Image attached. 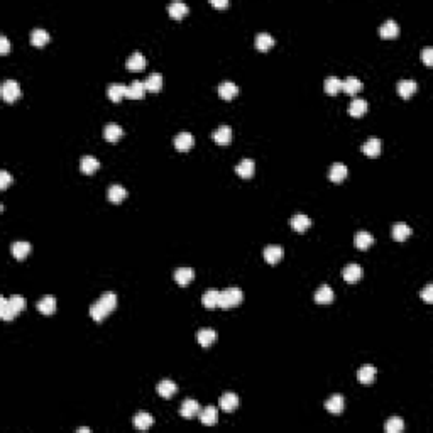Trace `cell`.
<instances>
[{"label": "cell", "mask_w": 433, "mask_h": 433, "mask_svg": "<svg viewBox=\"0 0 433 433\" xmlns=\"http://www.w3.org/2000/svg\"><path fill=\"white\" fill-rule=\"evenodd\" d=\"M115 307H117V296L112 291H107L98 298V302L90 307V316L95 321H102L115 310Z\"/></svg>", "instance_id": "6da1fadb"}, {"label": "cell", "mask_w": 433, "mask_h": 433, "mask_svg": "<svg viewBox=\"0 0 433 433\" xmlns=\"http://www.w3.org/2000/svg\"><path fill=\"white\" fill-rule=\"evenodd\" d=\"M244 300V293H242L239 288H227V290L220 291V296H218V307L220 308H234L237 305L242 303Z\"/></svg>", "instance_id": "7a4b0ae2"}, {"label": "cell", "mask_w": 433, "mask_h": 433, "mask_svg": "<svg viewBox=\"0 0 433 433\" xmlns=\"http://www.w3.org/2000/svg\"><path fill=\"white\" fill-rule=\"evenodd\" d=\"M0 93H2V98L7 102V104H14V102L19 100V97H20V86H19L17 81L5 80L2 83Z\"/></svg>", "instance_id": "3957f363"}, {"label": "cell", "mask_w": 433, "mask_h": 433, "mask_svg": "<svg viewBox=\"0 0 433 433\" xmlns=\"http://www.w3.org/2000/svg\"><path fill=\"white\" fill-rule=\"evenodd\" d=\"M173 142H175V149L178 152H188L195 146V137H193V134H189V132H180Z\"/></svg>", "instance_id": "277c9868"}, {"label": "cell", "mask_w": 433, "mask_h": 433, "mask_svg": "<svg viewBox=\"0 0 433 433\" xmlns=\"http://www.w3.org/2000/svg\"><path fill=\"white\" fill-rule=\"evenodd\" d=\"M173 278H175L178 286L185 288L195 279V271H193L191 267H178V269L175 271V274H173Z\"/></svg>", "instance_id": "5b68a950"}, {"label": "cell", "mask_w": 433, "mask_h": 433, "mask_svg": "<svg viewBox=\"0 0 433 433\" xmlns=\"http://www.w3.org/2000/svg\"><path fill=\"white\" fill-rule=\"evenodd\" d=\"M217 92L222 100H232V98H236L239 95V86L236 83H232V81H222V83L218 85Z\"/></svg>", "instance_id": "8992f818"}, {"label": "cell", "mask_w": 433, "mask_h": 433, "mask_svg": "<svg viewBox=\"0 0 433 433\" xmlns=\"http://www.w3.org/2000/svg\"><path fill=\"white\" fill-rule=\"evenodd\" d=\"M19 310L12 305L10 300L7 298H0V318L9 321V320H14L15 316L19 315Z\"/></svg>", "instance_id": "52a82bcc"}, {"label": "cell", "mask_w": 433, "mask_h": 433, "mask_svg": "<svg viewBox=\"0 0 433 433\" xmlns=\"http://www.w3.org/2000/svg\"><path fill=\"white\" fill-rule=\"evenodd\" d=\"M218 406L225 411V413H232V411L237 410L239 406V398L237 394L234 393H225L220 396V401H218Z\"/></svg>", "instance_id": "ba28073f"}, {"label": "cell", "mask_w": 433, "mask_h": 433, "mask_svg": "<svg viewBox=\"0 0 433 433\" xmlns=\"http://www.w3.org/2000/svg\"><path fill=\"white\" fill-rule=\"evenodd\" d=\"M254 171H255V164H254V161L249 159V158L242 159L241 163H239L237 166H236V173H237L239 176H241V178H244V180L252 178Z\"/></svg>", "instance_id": "9c48e42d"}, {"label": "cell", "mask_w": 433, "mask_h": 433, "mask_svg": "<svg viewBox=\"0 0 433 433\" xmlns=\"http://www.w3.org/2000/svg\"><path fill=\"white\" fill-rule=\"evenodd\" d=\"M212 137L218 146H227V144H230V141H232V129H230L229 125H220L217 130H213Z\"/></svg>", "instance_id": "30bf717a"}, {"label": "cell", "mask_w": 433, "mask_h": 433, "mask_svg": "<svg viewBox=\"0 0 433 433\" xmlns=\"http://www.w3.org/2000/svg\"><path fill=\"white\" fill-rule=\"evenodd\" d=\"M342 278L350 284L357 283L359 279L362 278V267L359 266V264H349V266H345L344 271H342Z\"/></svg>", "instance_id": "8fae6325"}, {"label": "cell", "mask_w": 433, "mask_h": 433, "mask_svg": "<svg viewBox=\"0 0 433 433\" xmlns=\"http://www.w3.org/2000/svg\"><path fill=\"white\" fill-rule=\"evenodd\" d=\"M344 408H345V401L340 394H333L332 398H328L327 401H325V410L332 415H340L342 411H344Z\"/></svg>", "instance_id": "7c38bea8"}, {"label": "cell", "mask_w": 433, "mask_h": 433, "mask_svg": "<svg viewBox=\"0 0 433 433\" xmlns=\"http://www.w3.org/2000/svg\"><path fill=\"white\" fill-rule=\"evenodd\" d=\"M347 175H349L347 166L342 163L332 164V168H330V171H328V178H330V181H333V183H342V181L347 178Z\"/></svg>", "instance_id": "4fadbf2b"}, {"label": "cell", "mask_w": 433, "mask_h": 433, "mask_svg": "<svg viewBox=\"0 0 433 433\" xmlns=\"http://www.w3.org/2000/svg\"><path fill=\"white\" fill-rule=\"evenodd\" d=\"M290 225L293 227V230H296V232L303 234L305 230L310 229V227H311V220H310V217L303 215V213H296V215L291 217Z\"/></svg>", "instance_id": "5bb4252c"}, {"label": "cell", "mask_w": 433, "mask_h": 433, "mask_svg": "<svg viewBox=\"0 0 433 433\" xmlns=\"http://www.w3.org/2000/svg\"><path fill=\"white\" fill-rule=\"evenodd\" d=\"M396 88H398V95L401 98H411L416 90H418V85H416V81L413 80H401L398 81Z\"/></svg>", "instance_id": "9a60e30c"}, {"label": "cell", "mask_w": 433, "mask_h": 433, "mask_svg": "<svg viewBox=\"0 0 433 433\" xmlns=\"http://www.w3.org/2000/svg\"><path fill=\"white\" fill-rule=\"evenodd\" d=\"M31 244L29 242H14V244L10 246V254L14 255L17 261H24V259L27 257L29 254H31Z\"/></svg>", "instance_id": "2e32d148"}, {"label": "cell", "mask_w": 433, "mask_h": 433, "mask_svg": "<svg viewBox=\"0 0 433 433\" xmlns=\"http://www.w3.org/2000/svg\"><path fill=\"white\" fill-rule=\"evenodd\" d=\"M125 66L129 71H142L146 68V58H144L141 53H132V55L127 58Z\"/></svg>", "instance_id": "e0dca14e"}, {"label": "cell", "mask_w": 433, "mask_h": 433, "mask_svg": "<svg viewBox=\"0 0 433 433\" xmlns=\"http://www.w3.org/2000/svg\"><path fill=\"white\" fill-rule=\"evenodd\" d=\"M381 147H382V142L379 141L376 137H371L369 141H366L362 144V152L369 158H377L381 154Z\"/></svg>", "instance_id": "ac0fdd59"}, {"label": "cell", "mask_w": 433, "mask_h": 433, "mask_svg": "<svg viewBox=\"0 0 433 433\" xmlns=\"http://www.w3.org/2000/svg\"><path fill=\"white\" fill-rule=\"evenodd\" d=\"M180 415L183 418H193V416L200 415V405L195 399H185L183 405L180 408Z\"/></svg>", "instance_id": "d6986e66"}, {"label": "cell", "mask_w": 433, "mask_h": 433, "mask_svg": "<svg viewBox=\"0 0 433 433\" xmlns=\"http://www.w3.org/2000/svg\"><path fill=\"white\" fill-rule=\"evenodd\" d=\"M411 227L406 224H394L393 229H391V237L394 239L396 242H405L408 237L411 236Z\"/></svg>", "instance_id": "ffe728a7"}, {"label": "cell", "mask_w": 433, "mask_h": 433, "mask_svg": "<svg viewBox=\"0 0 433 433\" xmlns=\"http://www.w3.org/2000/svg\"><path fill=\"white\" fill-rule=\"evenodd\" d=\"M196 340H198V344H200L201 347L207 349L217 340V332H215V330H212V328H201L200 332L196 333Z\"/></svg>", "instance_id": "44dd1931"}, {"label": "cell", "mask_w": 433, "mask_h": 433, "mask_svg": "<svg viewBox=\"0 0 433 433\" xmlns=\"http://www.w3.org/2000/svg\"><path fill=\"white\" fill-rule=\"evenodd\" d=\"M362 90V81L356 76H349L342 80V92L347 95H357Z\"/></svg>", "instance_id": "7402d4cb"}, {"label": "cell", "mask_w": 433, "mask_h": 433, "mask_svg": "<svg viewBox=\"0 0 433 433\" xmlns=\"http://www.w3.org/2000/svg\"><path fill=\"white\" fill-rule=\"evenodd\" d=\"M376 374L377 371L374 366H362L357 372V379L361 384H372L374 379H376Z\"/></svg>", "instance_id": "603a6c76"}, {"label": "cell", "mask_w": 433, "mask_h": 433, "mask_svg": "<svg viewBox=\"0 0 433 433\" xmlns=\"http://www.w3.org/2000/svg\"><path fill=\"white\" fill-rule=\"evenodd\" d=\"M124 137V129L117 124H109L104 129V139L107 142H117L119 139Z\"/></svg>", "instance_id": "cb8c5ba5"}, {"label": "cell", "mask_w": 433, "mask_h": 433, "mask_svg": "<svg viewBox=\"0 0 433 433\" xmlns=\"http://www.w3.org/2000/svg\"><path fill=\"white\" fill-rule=\"evenodd\" d=\"M38 311L43 315H53L56 311V298L51 295H46L38 302Z\"/></svg>", "instance_id": "d4e9b609"}, {"label": "cell", "mask_w": 433, "mask_h": 433, "mask_svg": "<svg viewBox=\"0 0 433 433\" xmlns=\"http://www.w3.org/2000/svg\"><path fill=\"white\" fill-rule=\"evenodd\" d=\"M127 95V85H119V83H114L107 88V97L114 102V104H119L122 98H125Z\"/></svg>", "instance_id": "484cf974"}, {"label": "cell", "mask_w": 433, "mask_h": 433, "mask_svg": "<svg viewBox=\"0 0 433 433\" xmlns=\"http://www.w3.org/2000/svg\"><path fill=\"white\" fill-rule=\"evenodd\" d=\"M107 198L112 203H122L127 198V189L121 186V185H112L109 189H107Z\"/></svg>", "instance_id": "4316f807"}, {"label": "cell", "mask_w": 433, "mask_h": 433, "mask_svg": "<svg viewBox=\"0 0 433 433\" xmlns=\"http://www.w3.org/2000/svg\"><path fill=\"white\" fill-rule=\"evenodd\" d=\"M132 425H134V428H137V430H149L152 425H154V418H152V415L149 413H137L132 418Z\"/></svg>", "instance_id": "83f0119b"}, {"label": "cell", "mask_w": 433, "mask_h": 433, "mask_svg": "<svg viewBox=\"0 0 433 433\" xmlns=\"http://www.w3.org/2000/svg\"><path fill=\"white\" fill-rule=\"evenodd\" d=\"M366 112H368V102L364 100V98H354L352 102H350L349 105V115L350 117H362Z\"/></svg>", "instance_id": "f1b7e54d"}, {"label": "cell", "mask_w": 433, "mask_h": 433, "mask_svg": "<svg viewBox=\"0 0 433 433\" xmlns=\"http://www.w3.org/2000/svg\"><path fill=\"white\" fill-rule=\"evenodd\" d=\"M144 88L149 93H158L159 90L163 88V76H161L159 73H151V75L146 78V81H144Z\"/></svg>", "instance_id": "f546056e"}, {"label": "cell", "mask_w": 433, "mask_h": 433, "mask_svg": "<svg viewBox=\"0 0 433 433\" xmlns=\"http://www.w3.org/2000/svg\"><path fill=\"white\" fill-rule=\"evenodd\" d=\"M144 93H146V88H144V81H132V83L127 86L125 98H130V100H142Z\"/></svg>", "instance_id": "4dcf8cb0"}, {"label": "cell", "mask_w": 433, "mask_h": 433, "mask_svg": "<svg viewBox=\"0 0 433 433\" xmlns=\"http://www.w3.org/2000/svg\"><path fill=\"white\" fill-rule=\"evenodd\" d=\"M354 244H356L359 250H366L374 244V237L371 236L369 232H366V230H361V232H357L356 237H354Z\"/></svg>", "instance_id": "1f68e13d"}, {"label": "cell", "mask_w": 433, "mask_h": 433, "mask_svg": "<svg viewBox=\"0 0 433 433\" xmlns=\"http://www.w3.org/2000/svg\"><path fill=\"white\" fill-rule=\"evenodd\" d=\"M175 393H178V386L173 381H170V379H164V381H161L158 384V394L161 398L170 399L171 396H175Z\"/></svg>", "instance_id": "d6a6232c"}, {"label": "cell", "mask_w": 433, "mask_h": 433, "mask_svg": "<svg viewBox=\"0 0 433 433\" xmlns=\"http://www.w3.org/2000/svg\"><path fill=\"white\" fill-rule=\"evenodd\" d=\"M254 44H255V49H257V51L266 53V51H269V49L274 46V38L271 34L261 32V34L255 36V43Z\"/></svg>", "instance_id": "836d02e7"}, {"label": "cell", "mask_w": 433, "mask_h": 433, "mask_svg": "<svg viewBox=\"0 0 433 433\" xmlns=\"http://www.w3.org/2000/svg\"><path fill=\"white\" fill-rule=\"evenodd\" d=\"M379 34L384 39H394L399 34V26L394 20H386L381 27H379Z\"/></svg>", "instance_id": "e575fe53"}, {"label": "cell", "mask_w": 433, "mask_h": 433, "mask_svg": "<svg viewBox=\"0 0 433 433\" xmlns=\"http://www.w3.org/2000/svg\"><path fill=\"white\" fill-rule=\"evenodd\" d=\"M98 168H100V163H98V159L93 158V156H83L80 161V170L81 173H85V175H93Z\"/></svg>", "instance_id": "d590c367"}, {"label": "cell", "mask_w": 433, "mask_h": 433, "mask_svg": "<svg viewBox=\"0 0 433 433\" xmlns=\"http://www.w3.org/2000/svg\"><path fill=\"white\" fill-rule=\"evenodd\" d=\"M283 257V249L279 246H269L264 249V261L267 264H278Z\"/></svg>", "instance_id": "8d00e7d4"}, {"label": "cell", "mask_w": 433, "mask_h": 433, "mask_svg": "<svg viewBox=\"0 0 433 433\" xmlns=\"http://www.w3.org/2000/svg\"><path fill=\"white\" fill-rule=\"evenodd\" d=\"M315 302L318 305H328L333 302V291L332 288L327 286V284H323V286H320L318 290H316L315 293Z\"/></svg>", "instance_id": "74e56055"}, {"label": "cell", "mask_w": 433, "mask_h": 433, "mask_svg": "<svg viewBox=\"0 0 433 433\" xmlns=\"http://www.w3.org/2000/svg\"><path fill=\"white\" fill-rule=\"evenodd\" d=\"M200 422L207 427H212L218 422V413L215 406H207L203 411H200Z\"/></svg>", "instance_id": "f35d334b"}, {"label": "cell", "mask_w": 433, "mask_h": 433, "mask_svg": "<svg viewBox=\"0 0 433 433\" xmlns=\"http://www.w3.org/2000/svg\"><path fill=\"white\" fill-rule=\"evenodd\" d=\"M49 43V34L44 29H34L31 32V44L36 48H43Z\"/></svg>", "instance_id": "ab89813d"}, {"label": "cell", "mask_w": 433, "mask_h": 433, "mask_svg": "<svg viewBox=\"0 0 433 433\" xmlns=\"http://www.w3.org/2000/svg\"><path fill=\"white\" fill-rule=\"evenodd\" d=\"M168 14H170L171 19L180 20V19H183L185 15L188 14V5H186V3H183V2H173L171 5L168 7Z\"/></svg>", "instance_id": "60d3db41"}, {"label": "cell", "mask_w": 433, "mask_h": 433, "mask_svg": "<svg viewBox=\"0 0 433 433\" xmlns=\"http://www.w3.org/2000/svg\"><path fill=\"white\" fill-rule=\"evenodd\" d=\"M323 88H325V93L333 97V95L342 92V80H339L337 76H328L323 83Z\"/></svg>", "instance_id": "b9f144b4"}, {"label": "cell", "mask_w": 433, "mask_h": 433, "mask_svg": "<svg viewBox=\"0 0 433 433\" xmlns=\"http://www.w3.org/2000/svg\"><path fill=\"white\" fill-rule=\"evenodd\" d=\"M386 433H401L405 430V422L399 416H391L384 425Z\"/></svg>", "instance_id": "7bdbcfd3"}, {"label": "cell", "mask_w": 433, "mask_h": 433, "mask_svg": "<svg viewBox=\"0 0 433 433\" xmlns=\"http://www.w3.org/2000/svg\"><path fill=\"white\" fill-rule=\"evenodd\" d=\"M218 296H220V291L217 290H208L207 293L203 295V298H201V303H203L205 308H217L218 307Z\"/></svg>", "instance_id": "ee69618b"}, {"label": "cell", "mask_w": 433, "mask_h": 433, "mask_svg": "<svg viewBox=\"0 0 433 433\" xmlns=\"http://www.w3.org/2000/svg\"><path fill=\"white\" fill-rule=\"evenodd\" d=\"M12 183V176L5 170L0 171V189H5Z\"/></svg>", "instance_id": "f6af8a7d"}, {"label": "cell", "mask_w": 433, "mask_h": 433, "mask_svg": "<svg viewBox=\"0 0 433 433\" xmlns=\"http://www.w3.org/2000/svg\"><path fill=\"white\" fill-rule=\"evenodd\" d=\"M422 60L427 66H433V49L432 48H425L422 53Z\"/></svg>", "instance_id": "bcb514c9"}, {"label": "cell", "mask_w": 433, "mask_h": 433, "mask_svg": "<svg viewBox=\"0 0 433 433\" xmlns=\"http://www.w3.org/2000/svg\"><path fill=\"white\" fill-rule=\"evenodd\" d=\"M422 298L425 303H433V284H427V288L422 291Z\"/></svg>", "instance_id": "7dc6e473"}, {"label": "cell", "mask_w": 433, "mask_h": 433, "mask_svg": "<svg viewBox=\"0 0 433 433\" xmlns=\"http://www.w3.org/2000/svg\"><path fill=\"white\" fill-rule=\"evenodd\" d=\"M10 49V44H9V39L5 36H0V55H7Z\"/></svg>", "instance_id": "c3c4849f"}, {"label": "cell", "mask_w": 433, "mask_h": 433, "mask_svg": "<svg viewBox=\"0 0 433 433\" xmlns=\"http://www.w3.org/2000/svg\"><path fill=\"white\" fill-rule=\"evenodd\" d=\"M210 3H212L215 9H225V7H229V2H227V0H212Z\"/></svg>", "instance_id": "681fc988"}, {"label": "cell", "mask_w": 433, "mask_h": 433, "mask_svg": "<svg viewBox=\"0 0 433 433\" xmlns=\"http://www.w3.org/2000/svg\"><path fill=\"white\" fill-rule=\"evenodd\" d=\"M78 433H90V428H86V427H83V428H78L76 430Z\"/></svg>", "instance_id": "f907efd6"}]
</instances>
